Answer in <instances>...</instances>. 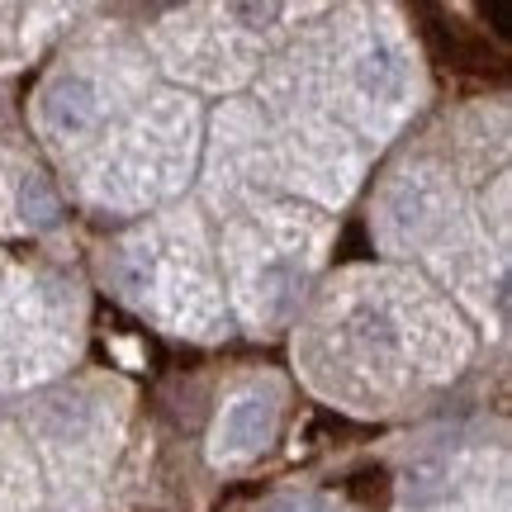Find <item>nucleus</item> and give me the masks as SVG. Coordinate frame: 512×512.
Masks as SVG:
<instances>
[{"label": "nucleus", "instance_id": "1", "mask_svg": "<svg viewBox=\"0 0 512 512\" xmlns=\"http://www.w3.org/2000/svg\"><path fill=\"white\" fill-rule=\"evenodd\" d=\"M427 34H432V43H437V53L451 62V67H475V62H484V53H479L475 43H465L456 29V19L451 24H427Z\"/></svg>", "mask_w": 512, "mask_h": 512}, {"label": "nucleus", "instance_id": "2", "mask_svg": "<svg viewBox=\"0 0 512 512\" xmlns=\"http://www.w3.org/2000/svg\"><path fill=\"white\" fill-rule=\"evenodd\" d=\"M479 15L489 19V24H494V34L503 38V43H508V38H512V24H508V15H503V10H498V5H484V10H479Z\"/></svg>", "mask_w": 512, "mask_h": 512}]
</instances>
